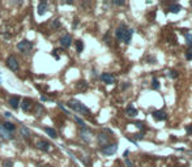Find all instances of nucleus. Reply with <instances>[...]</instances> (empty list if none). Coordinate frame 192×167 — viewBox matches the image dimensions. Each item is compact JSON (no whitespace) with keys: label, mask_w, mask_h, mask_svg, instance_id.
I'll list each match as a JSON object with an SVG mask.
<instances>
[{"label":"nucleus","mask_w":192,"mask_h":167,"mask_svg":"<svg viewBox=\"0 0 192 167\" xmlns=\"http://www.w3.org/2000/svg\"><path fill=\"white\" fill-rule=\"evenodd\" d=\"M80 136H81L82 140H85L86 143H89V141L92 140V132H90L86 127H82L81 128V131H80Z\"/></svg>","instance_id":"8"},{"label":"nucleus","mask_w":192,"mask_h":167,"mask_svg":"<svg viewBox=\"0 0 192 167\" xmlns=\"http://www.w3.org/2000/svg\"><path fill=\"white\" fill-rule=\"evenodd\" d=\"M187 131H188V133H192V125H190L187 128Z\"/></svg>","instance_id":"32"},{"label":"nucleus","mask_w":192,"mask_h":167,"mask_svg":"<svg viewBox=\"0 0 192 167\" xmlns=\"http://www.w3.org/2000/svg\"><path fill=\"white\" fill-rule=\"evenodd\" d=\"M45 132L49 134L51 138H56L58 137V133H56V131L54 129V128H45Z\"/></svg>","instance_id":"17"},{"label":"nucleus","mask_w":192,"mask_h":167,"mask_svg":"<svg viewBox=\"0 0 192 167\" xmlns=\"http://www.w3.org/2000/svg\"><path fill=\"white\" fill-rule=\"evenodd\" d=\"M31 48H33V43H31L30 41L28 39H24L17 43V50L21 52H24V54H28V52L31 51Z\"/></svg>","instance_id":"3"},{"label":"nucleus","mask_w":192,"mask_h":167,"mask_svg":"<svg viewBox=\"0 0 192 167\" xmlns=\"http://www.w3.org/2000/svg\"><path fill=\"white\" fill-rule=\"evenodd\" d=\"M186 58L188 60H192V47H190L187 50V52H186Z\"/></svg>","instance_id":"26"},{"label":"nucleus","mask_w":192,"mask_h":167,"mask_svg":"<svg viewBox=\"0 0 192 167\" xmlns=\"http://www.w3.org/2000/svg\"><path fill=\"white\" fill-rule=\"evenodd\" d=\"M76 48H77V52H81L82 48H84V43L81 41H77L76 42Z\"/></svg>","instance_id":"23"},{"label":"nucleus","mask_w":192,"mask_h":167,"mask_svg":"<svg viewBox=\"0 0 192 167\" xmlns=\"http://www.w3.org/2000/svg\"><path fill=\"white\" fill-rule=\"evenodd\" d=\"M98 143L101 146H106L107 143H108V136H106V134H103V133H101L99 136H98Z\"/></svg>","instance_id":"14"},{"label":"nucleus","mask_w":192,"mask_h":167,"mask_svg":"<svg viewBox=\"0 0 192 167\" xmlns=\"http://www.w3.org/2000/svg\"><path fill=\"white\" fill-rule=\"evenodd\" d=\"M118 151V145L117 144H107L106 146L102 148V153L106 155H111V154H115Z\"/></svg>","instance_id":"5"},{"label":"nucleus","mask_w":192,"mask_h":167,"mask_svg":"<svg viewBox=\"0 0 192 167\" xmlns=\"http://www.w3.org/2000/svg\"><path fill=\"white\" fill-rule=\"evenodd\" d=\"M152 115H153V118L157 119V120H165L166 118H167V115H166V112L164 111V110H157V111H154Z\"/></svg>","instance_id":"10"},{"label":"nucleus","mask_w":192,"mask_h":167,"mask_svg":"<svg viewBox=\"0 0 192 167\" xmlns=\"http://www.w3.org/2000/svg\"><path fill=\"white\" fill-rule=\"evenodd\" d=\"M46 9H47V4H46V3H39V4H38V13H39V15H43V13L46 12Z\"/></svg>","instance_id":"19"},{"label":"nucleus","mask_w":192,"mask_h":167,"mask_svg":"<svg viewBox=\"0 0 192 167\" xmlns=\"http://www.w3.org/2000/svg\"><path fill=\"white\" fill-rule=\"evenodd\" d=\"M68 107L72 108L76 112H80V114H90L89 108L86 107L85 105H82L81 102L76 101V99H71V101L68 102Z\"/></svg>","instance_id":"2"},{"label":"nucleus","mask_w":192,"mask_h":167,"mask_svg":"<svg viewBox=\"0 0 192 167\" xmlns=\"http://www.w3.org/2000/svg\"><path fill=\"white\" fill-rule=\"evenodd\" d=\"M132 34H133V30L128 29L126 25H120V26L117 29V31H115L117 39L120 41V42H124V43H129V42H131Z\"/></svg>","instance_id":"1"},{"label":"nucleus","mask_w":192,"mask_h":167,"mask_svg":"<svg viewBox=\"0 0 192 167\" xmlns=\"http://www.w3.org/2000/svg\"><path fill=\"white\" fill-rule=\"evenodd\" d=\"M3 167H13V162L10 161V159H5V161H3Z\"/></svg>","instance_id":"24"},{"label":"nucleus","mask_w":192,"mask_h":167,"mask_svg":"<svg viewBox=\"0 0 192 167\" xmlns=\"http://www.w3.org/2000/svg\"><path fill=\"white\" fill-rule=\"evenodd\" d=\"M77 88L78 89H86V88H88V84H86L85 81H78V82H77Z\"/></svg>","instance_id":"25"},{"label":"nucleus","mask_w":192,"mask_h":167,"mask_svg":"<svg viewBox=\"0 0 192 167\" xmlns=\"http://www.w3.org/2000/svg\"><path fill=\"white\" fill-rule=\"evenodd\" d=\"M20 106H21V108H22V111L28 112V111L31 110V107H33V101L29 99V98H24L22 102H20Z\"/></svg>","instance_id":"6"},{"label":"nucleus","mask_w":192,"mask_h":167,"mask_svg":"<svg viewBox=\"0 0 192 167\" xmlns=\"http://www.w3.org/2000/svg\"><path fill=\"white\" fill-rule=\"evenodd\" d=\"M152 89H154V90H158L159 89V82L157 79H153V81H152Z\"/></svg>","instance_id":"21"},{"label":"nucleus","mask_w":192,"mask_h":167,"mask_svg":"<svg viewBox=\"0 0 192 167\" xmlns=\"http://www.w3.org/2000/svg\"><path fill=\"white\" fill-rule=\"evenodd\" d=\"M126 114H127V116H131V118H133V116L137 115V110L131 105V106H128V107H127Z\"/></svg>","instance_id":"15"},{"label":"nucleus","mask_w":192,"mask_h":167,"mask_svg":"<svg viewBox=\"0 0 192 167\" xmlns=\"http://www.w3.org/2000/svg\"><path fill=\"white\" fill-rule=\"evenodd\" d=\"M20 133H21V136H24L25 138H29L31 136V132L26 127H21V129H20Z\"/></svg>","instance_id":"16"},{"label":"nucleus","mask_w":192,"mask_h":167,"mask_svg":"<svg viewBox=\"0 0 192 167\" xmlns=\"http://www.w3.org/2000/svg\"><path fill=\"white\" fill-rule=\"evenodd\" d=\"M75 120H76V122H77V123H78V124H80V125H81V127H85V123L82 122V120L80 119V118H77V116H75Z\"/></svg>","instance_id":"29"},{"label":"nucleus","mask_w":192,"mask_h":167,"mask_svg":"<svg viewBox=\"0 0 192 167\" xmlns=\"http://www.w3.org/2000/svg\"><path fill=\"white\" fill-rule=\"evenodd\" d=\"M37 148L39 149V150H43V151H49L50 150V144L47 143V141H38L37 143Z\"/></svg>","instance_id":"11"},{"label":"nucleus","mask_w":192,"mask_h":167,"mask_svg":"<svg viewBox=\"0 0 192 167\" xmlns=\"http://www.w3.org/2000/svg\"><path fill=\"white\" fill-rule=\"evenodd\" d=\"M101 80L105 84H114L115 82V76L111 73H102L101 74Z\"/></svg>","instance_id":"9"},{"label":"nucleus","mask_w":192,"mask_h":167,"mask_svg":"<svg viewBox=\"0 0 192 167\" xmlns=\"http://www.w3.org/2000/svg\"><path fill=\"white\" fill-rule=\"evenodd\" d=\"M169 76L171 77V79H176V77H178V72H175V71H170Z\"/></svg>","instance_id":"27"},{"label":"nucleus","mask_w":192,"mask_h":167,"mask_svg":"<svg viewBox=\"0 0 192 167\" xmlns=\"http://www.w3.org/2000/svg\"><path fill=\"white\" fill-rule=\"evenodd\" d=\"M180 9H182V7L178 5V4H173V5H170V8H169V10L171 13H178Z\"/></svg>","instance_id":"20"},{"label":"nucleus","mask_w":192,"mask_h":167,"mask_svg":"<svg viewBox=\"0 0 192 167\" xmlns=\"http://www.w3.org/2000/svg\"><path fill=\"white\" fill-rule=\"evenodd\" d=\"M126 165H127V166H128V167H133V166H132V163H131V162H129V159H128V158H127V157H126Z\"/></svg>","instance_id":"30"},{"label":"nucleus","mask_w":192,"mask_h":167,"mask_svg":"<svg viewBox=\"0 0 192 167\" xmlns=\"http://www.w3.org/2000/svg\"><path fill=\"white\" fill-rule=\"evenodd\" d=\"M1 127L4 128V129H5L8 133L13 132V131H16V125H14L13 123H10V122H5V123H3V124H1Z\"/></svg>","instance_id":"12"},{"label":"nucleus","mask_w":192,"mask_h":167,"mask_svg":"<svg viewBox=\"0 0 192 167\" xmlns=\"http://www.w3.org/2000/svg\"><path fill=\"white\" fill-rule=\"evenodd\" d=\"M10 133H8L7 131L4 129V128L1 127V124H0V137H3V138H5V140H9L12 136H9Z\"/></svg>","instance_id":"18"},{"label":"nucleus","mask_w":192,"mask_h":167,"mask_svg":"<svg viewBox=\"0 0 192 167\" xmlns=\"http://www.w3.org/2000/svg\"><path fill=\"white\" fill-rule=\"evenodd\" d=\"M4 115L7 116V118H9V116H12V115H10V114H9V112H5V114H4Z\"/></svg>","instance_id":"34"},{"label":"nucleus","mask_w":192,"mask_h":167,"mask_svg":"<svg viewBox=\"0 0 192 167\" xmlns=\"http://www.w3.org/2000/svg\"><path fill=\"white\" fill-rule=\"evenodd\" d=\"M9 106L12 107L13 110H16V108H19V106H20V98L19 97H12L9 99Z\"/></svg>","instance_id":"13"},{"label":"nucleus","mask_w":192,"mask_h":167,"mask_svg":"<svg viewBox=\"0 0 192 167\" xmlns=\"http://www.w3.org/2000/svg\"><path fill=\"white\" fill-rule=\"evenodd\" d=\"M184 37H186V39H187V45L190 46V47H192V34L186 33L184 34Z\"/></svg>","instance_id":"22"},{"label":"nucleus","mask_w":192,"mask_h":167,"mask_svg":"<svg viewBox=\"0 0 192 167\" xmlns=\"http://www.w3.org/2000/svg\"><path fill=\"white\" fill-rule=\"evenodd\" d=\"M136 125L139 127V128H143V125H144V124H143V123H136Z\"/></svg>","instance_id":"33"},{"label":"nucleus","mask_w":192,"mask_h":167,"mask_svg":"<svg viewBox=\"0 0 192 167\" xmlns=\"http://www.w3.org/2000/svg\"><path fill=\"white\" fill-rule=\"evenodd\" d=\"M115 5H124V1H114Z\"/></svg>","instance_id":"31"},{"label":"nucleus","mask_w":192,"mask_h":167,"mask_svg":"<svg viewBox=\"0 0 192 167\" xmlns=\"http://www.w3.org/2000/svg\"><path fill=\"white\" fill-rule=\"evenodd\" d=\"M59 26H60L59 20H54V21H52V27H55V29H58Z\"/></svg>","instance_id":"28"},{"label":"nucleus","mask_w":192,"mask_h":167,"mask_svg":"<svg viewBox=\"0 0 192 167\" xmlns=\"http://www.w3.org/2000/svg\"><path fill=\"white\" fill-rule=\"evenodd\" d=\"M72 37L69 34H64L63 37L60 38V45H61V47H64V48H68V47H71V45H72Z\"/></svg>","instance_id":"7"},{"label":"nucleus","mask_w":192,"mask_h":167,"mask_svg":"<svg viewBox=\"0 0 192 167\" xmlns=\"http://www.w3.org/2000/svg\"><path fill=\"white\" fill-rule=\"evenodd\" d=\"M7 67H8V69H10L12 72H19V69H20V64L19 62H17V59L14 58V56H8V59H7Z\"/></svg>","instance_id":"4"}]
</instances>
